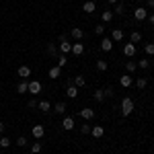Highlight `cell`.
<instances>
[{
    "label": "cell",
    "instance_id": "49",
    "mask_svg": "<svg viewBox=\"0 0 154 154\" xmlns=\"http://www.w3.org/2000/svg\"><path fill=\"white\" fill-rule=\"evenodd\" d=\"M80 2H84V0H80Z\"/></svg>",
    "mask_w": 154,
    "mask_h": 154
},
{
    "label": "cell",
    "instance_id": "22",
    "mask_svg": "<svg viewBox=\"0 0 154 154\" xmlns=\"http://www.w3.org/2000/svg\"><path fill=\"white\" fill-rule=\"evenodd\" d=\"M97 70L99 72H107L109 70V62H107V60H97Z\"/></svg>",
    "mask_w": 154,
    "mask_h": 154
},
{
    "label": "cell",
    "instance_id": "17",
    "mask_svg": "<svg viewBox=\"0 0 154 154\" xmlns=\"http://www.w3.org/2000/svg\"><path fill=\"white\" fill-rule=\"evenodd\" d=\"M93 99H95L97 103H103V101H105V91H103V88H97L95 93H93Z\"/></svg>",
    "mask_w": 154,
    "mask_h": 154
},
{
    "label": "cell",
    "instance_id": "20",
    "mask_svg": "<svg viewBox=\"0 0 154 154\" xmlns=\"http://www.w3.org/2000/svg\"><path fill=\"white\" fill-rule=\"evenodd\" d=\"M72 84L76 86V88H82L84 84H86V80H84L82 74H78V76H74V80H72Z\"/></svg>",
    "mask_w": 154,
    "mask_h": 154
},
{
    "label": "cell",
    "instance_id": "40",
    "mask_svg": "<svg viewBox=\"0 0 154 154\" xmlns=\"http://www.w3.org/2000/svg\"><path fill=\"white\" fill-rule=\"evenodd\" d=\"M37 105H39V103H37V99H35V97H33V99L29 101V107H31V109H35Z\"/></svg>",
    "mask_w": 154,
    "mask_h": 154
},
{
    "label": "cell",
    "instance_id": "45",
    "mask_svg": "<svg viewBox=\"0 0 154 154\" xmlns=\"http://www.w3.org/2000/svg\"><path fill=\"white\" fill-rule=\"evenodd\" d=\"M91 2H95V4H97V2H99V0H91Z\"/></svg>",
    "mask_w": 154,
    "mask_h": 154
},
{
    "label": "cell",
    "instance_id": "1",
    "mask_svg": "<svg viewBox=\"0 0 154 154\" xmlns=\"http://www.w3.org/2000/svg\"><path fill=\"white\" fill-rule=\"evenodd\" d=\"M131 111H134V101H131V97H123V99H121V115L128 117V115H131Z\"/></svg>",
    "mask_w": 154,
    "mask_h": 154
},
{
    "label": "cell",
    "instance_id": "27",
    "mask_svg": "<svg viewBox=\"0 0 154 154\" xmlns=\"http://www.w3.org/2000/svg\"><path fill=\"white\" fill-rule=\"evenodd\" d=\"M60 72H62L60 66H51L49 68V78H60Z\"/></svg>",
    "mask_w": 154,
    "mask_h": 154
},
{
    "label": "cell",
    "instance_id": "15",
    "mask_svg": "<svg viewBox=\"0 0 154 154\" xmlns=\"http://www.w3.org/2000/svg\"><path fill=\"white\" fill-rule=\"evenodd\" d=\"M82 11L84 12H95L97 11V4H95V2H91V0H84V2H82Z\"/></svg>",
    "mask_w": 154,
    "mask_h": 154
},
{
    "label": "cell",
    "instance_id": "8",
    "mask_svg": "<svg viewBox=\"0 0 154 154\" xmlns=\"http://www.w3.org/2000/svg\"><path fill=\"white\" fill-rule=\"evenodd\" d=\"M29 93L35 97V95H39L41 93V82H37V80H31L29 82Z\"/></svg>",
    "mask_w": 154,
    "mask_h": 154
},
{
    "label": "cell",
    "instance_id": "12",
    "mask_svg": "<svg viewBox=\"0 0 154 154\" xmlns=\"http://www.w3.org/2000/svg\"><path fill=\"white\" fill-rule=\"evenodd\" d=\"M70 35L76 39V41H82L84 39V31L82 29H78V27H74V29H70Z\"/></svg>",
    "mask_w": 154,
    "mask_h": 154
},
{
    "label": "cell",
    "instance_id": "21",
    "mask_svg": "<svg viewBox=\"0 0 154 154\" xmlns=\"http://www.w3.org/2000/svg\"><path fill=\"white\" fill-rule=\"evenodd\" d=\"M17 93H19V95H25V93H29V82L21 80V82L17 84Z\"/></svg>",
    "mask_w": 154,
    "mask_h": 154
},
{
    "label": "cell",
    "instance_id": "7",
    "mask_svg": "<svg viewBox=\"0 0 154 154\" xmlns=\"http://www.w3.org/2000/svg\"><path fill=\"white\" fill-rule=\"evenodd\" d=\"M62 128L64 130H74V117H70V115H64V119H62Z\"/></svg>",
    "mask_w": 154,
    "mask_h": 154
},
{
    "label": "cell",
    "instance_id": "37",
    "mask_svg": "<svg viewBox=\"0 0 154 154\" xmlns=\"http://www.w3.org/2000/svg\"><path fill=\"white\" fill-rule=\"evenodd\" d=\"M41 152V144L37 142V144H31V154H39Z\"/></svg>",
    "mask_w": 154,
    "mask_h": 154
},
{
    "label": "cell",
    "instance_id": "10",
    "mask_svg": "<svg viewBox=\"0 0 154 154\" xmlns=\"http://www.w3.org/2000/svg\"><path fill=\"white\" fill-rule=\"evenodd\" d=\"M43 136H45V128L43 125H33V138L35 140H41Z\"/></svg>",
    "mask_w": 154,
    "mask_h": 154
},
{
    "label": "cell",
    "instance_id": "44",
    "mask_svg": "<svg viewBox=\"0 0 154 154\" xmlns=\"http://www.w3.org/2000/svg\"><path fill=\"white\" fill-rule=\"evenodd\" d=\"M150 23H152V25H154V14H150Z\"/></svg>",
    "mask_w": 154,
    "mask_h": 154
},
{
    "label": "cell",
    "instance_id": "38",
    "mask_svg": "<svg viewBox=\"0 0 154 154\" xmlns=\"http://www.w3.org/2000/svg\"><path fill=\"white\" fill-rule=\"evenodd\" d=\"M105 91V99H109V97H115V91L111 88V86H107V88H103Z\"/></svg>",
    "mask_w": 154,
    "mask_h": 154
},
{
    "label": "cell",
    "instance_id": "4",
    "mask_svg": "<svg viewBox=\"0 0 154 154\" xmlns=\"http://www.w3.org/2000/svg\"><path fill=\"white\" fill-rule=\"evenodd\" d=\"M17 76H19V78H29V76H31V68H29V66H19V68H17Z\"/></svg>",
    "mask_w": 154,
    "mask_h": 154
},
{
    "label": "cell",
    "instance_id": "14",
    "mask_svg": "<svg viewBox=\"0 0 154 154\" xmlns=\"http://www.w3.org/2000/svg\"><path fill=\"white\" fill-rule=\"evenodd\" d=\"M54 113H58V115H66V103L64 101H60L54 105Z\"/></svg>",
    "mask_w": 154,
    "mask_h": 154
},
{
    "label": "cell",
    "instance_id": "46",
    "mask_svg": "<svg viewBox=\"0 0 154 154\" xmlns=\"http://www.w3.org/2000/svg\"><path fill=\"white\" fill-rule=\"evenodd\" d=\"M138 2H146V0H138Z\"/></svg>",
    "mask_w": 154,
    "mask_h": 154
},
{
    "label": "cell",
    "instance_id": "35",
    "mask_svg": "<svg viewBox=\"0 0 154 154\" xmlns=\"http://www.w3.org/2000/svg\"><path fill=\"white\" fill-rule=\"evenodd\" d=\"M95 33H97V35H99V37H101V35H103V33H105V25H103V23H99V25H97V27H95Z\"/></svg>",
    "mask_w": 154,
    "mask_h": 154
},
{
    "label": "cell",
    "instance_id": "32",
    "mask_svg": "<svg viewBox=\"0 0 154 154\" xmlns=\"http://www.w3.org/2000/svg\"><path fill=\"white\" fill-rule=\"evenodd\" d=\"M136 86H138V88H146V86H148V78H146V76L138 78V80H136Z\"/></svg>",
    "mask_w": 154,
    "mask_h": 154
},
{
    "label": "cell",
    "instance_id": "47",
    "mask_svg": "<svg viewBox=\"0 0 154 154\" xmlns=\"http://www.w3.org/2000/svg\"><path fill=\"white\" fill-rule=\"evenodd\" d=\"M152 64H154V56H152Z\"/></svg>",
    "mask_w": 154,
    "mask_h": 154
},
{
    "label": "cell",
    "instance_id": "36",
    "mask_svg": "<svg viewBox=\"0 0 154 154\" xmlns=\"http://www.w3.org/2000/svg\"><path fill=\"white\" fill-rule=\"evenodd\" d=\"M91 130H93L91 123H82V125H80V131H82V134H91Z\"/></svg>",
    "mask_w": 154,
    "mask_h": 154
},
{
    "label": "cell",
    "instance_id": "41",
    "mask_svg": "<svg viewBox=\"0 0 154 154\" xmlns=\"http://www.w3.org/2000/svg\"><path fill=\"white\" fill-rule=\"evenodd\" d=\"M4 130H6V125H4V123L0 121V134H4Z\"/></svg>",
    "mask_w": 154,
    "mask_h": 154
},
{
    "label": "cell",
    "instance_id": "9",
    "mask_svg": "<svg viewBox=\"0 0 154 154\" xmlns=\"http://www.w3.org/2000/svg\"><path fill=\"white\" fill-rule=\"evenodd\" d=\"M101 49H103V51H111V49H113L111 37H103V39H101Z\"/></svg>",
    "mask_w": 154,
    "mask_h": 154
},
{
    "label": "cell",
    "instance_id": "16",
    "mask_svg": "<svg viewBox=\"0 0 154 154\" xmlns=\"http://www.w3.org/2000/svg\"><path fill=\"white\" fill-rule=\"evenodd\" d=\"M45 51H48V56H49V58H58V56H60L58 45H54V43H49L48 48H45Z\"/></svg>",
    "mask_w": 154,
    "mask_h": 154
},
{
    "label": "cell",
    "instance_id": "3",
    "mask_svg": "<svg viewBox=\"0 0 154 154\" xmlns=\"http://www.w3.org/2000/svg\"><path fill=\"white\" fill-rule=\"evenodd\" d=\"M146 17H148V8H146V6H138V8L134 11V19H136V21H144Z\"/></svg>",
    "mask_w": 154,
    "mask_h": 154
},
{
    "label": "cell",
    "instance_id": "29",
    "mask_svg": "<svg viewBox=\"0 0 154 154\" xmlns=\"http://www.w3.org/2000/svg\"><path fill=\"white\" fill-rule=\"evenodd\" d=\"M66 64H68L66 54H60V56H58V66H60V68H66Z\"/></svg>",
    "mask_w": 154,
    "mask_h": 154
},
{
    "label": "cell",
    "instance_id": "25",
    "mask_svg": "<svg viewBox=\"0 0 154 154\" xmlns=\"http://www.w3.org/2000/svg\"><path fill=\"white\" fill-rule=\"evenodd\" d=\"M130 41L134 43V45H136V43H140V41H142V33H140V31H131Z\"/></svg>",
    "mask_w": 154,
    "mask_h": 154
},
{
    "label": "cell",
    "instance_id": "6",
    "mask_svg": "<svg viewBox=\"0 0 154 154\" xmlns=\"http://www.w3.org/2000/svg\"><path fill=\"white\" fill-rule=\"evenodd\" d=\"M78 115H80L82 119H86V121H88V119L95 117V111H93L91 107H84V109H80V111H78Z\"/></svg>",
    "mask_w": 154,
    "mask_h": 154
},
{
    "label": "cell",
    "instance_id": "2",
    "mask_svg": "<svg viewBox=\"0 0 154 154\" xmlns=\"http://www.w3.org/2000/svg\"><path fill=\"white\" fill-rule=\"evenodd\" d=\"M58 39H60L58 51H60V54H66V56H68V54H70V51H72V43H70V41H68V37H66V35H60Z\"/></svg>",
    "mask_w": 154,
    "mask_h": 154
},
{
    "label": "cell",
    "instance_id": "11",
    "mask_svg": "<svg viewBox=\"0 0 154 154\" xmlns=\"http://www.w3.org/2000/svg\"><path fill=\"white\" fill-rule=\"evenodd\" d=\"M72 54H74V56H82V54H84L82 41H76V43H72Z\"/></svg>",
    "mask_w": 154,
    "mask_h": 154
},
{
    "label": "cell",
    "instance_id": "33",
    "mask_svg": "<svg viewBox=\"0 0 154 154\" xmlns=\"http://www.w3.org/2000/svg\"><path fill=\"white\" fill-rule=\"evenodd\" d=\"M113 12H115V14H123V12H125V4H123V2H117Z\"/></svg>",
    "mask_w": 154,
    "mask_h": 154
},
{
    "label": "cell",
    "instance_id": "39",
    "mask_svg": "<svg viewBox=\"0 0 154 154\" xmlns=\"http://www.w3.org/2000/svg\"><path fill=\"white\" fill-rule=\"evenodd\" d=\"M17 146H21V148H23V146H27V138H25V136H21V138L17 140Z\"/></svg>",
    "mask_w": 154,
    "mask_h": 154
},
{
    "label": "cell",
    "instance_id": "42",
    "mask_svg": "<svg viewBox=\"0 0 154 154\" xmlns=\"http://www.w3.org/2000/svg\"><path fill=\"white\" fill-rule=\"evenodd\" d=\"M146 4H148L150 8H154V0H146Z\"/></svg>",
    "mask_w": 154,
    "mask_h": 154
},
{
    "label": "cell",
    "instance_id": "24",
    "mask_svg": "<svg viewBox=\"0 0 154 154\" xmlns=\"http://www.w3.org/2000/svg\"><path fill=\"white\" fill-rule=\"evenodd\" d=\"M103 134H105V130H103L101 125H93V130H91V136H93V138H101Z\"/></svg>",
    "mask_w": 154,
    "mask_h": 154
},
{
    "label": "cell",
    "instance_id": "31",
    "mask_svg": "<svg viewBox=\"0 0 154 154\" xmlns=\"http://www.w3.org/2000/svg\"><path fill=\"white\" fill-rule=\"evenodd\" d=\"M144 54L150 58V56H154V43H146L144 45Z\"/></svg>",
    "mask_w": 154,
    "mask_h": 154
},
{
    "label": "cell",
    "instance_id": "23",
    "mask_svg": "<svg viewBox=\"0 0 154 154\" xmlns=\"http://www.w3.org/2000/svg\"><path fill=\"white\" fill-rule=\"evenodd\" d=\"M101 21H103V23L113 21V11H109V8H107V11H103V12H101Z\"/></svg>",
    "mask_w": 154,
    "mask_h": 154
},
{
    "label": "cell",
    "instance_id": "19",
    "mask_svg": "<svg viewBox=\"0 0 154 154\" xmlns=\"http://www.w3.org/2000/svg\"><path fill=\"white\" fill-rule=\"evenodd\" d=\"M119 84H121L123 88H128V86H131V74H123V76L119 78Z\"/></svg>",
    "mask_w": 154,
    "mask_h": 154
},
{
    "label": "cell",
    "instance_id": "43",
    "mask_svg": "<svg viewBox=\"0 0 154 154\" xmlns=\"http://www.w3.org/2000/svg\"><path fill=\"white\" fill-rule=\"evenodd\" d=\"M107 2H109V4H117L119 0H107Z\"/></svg>",
    "mask_w": 154,
    "mask_h": 154
},
{
    "label": "cell",
    "instance_id": "34",
    "mask_svg": "<svg viewBox=\"0 0 154 154\" xmlns=\"http://www.w3.org/2000/svg\"><path fill=\"white\" fill-rule=\"evenodd\" d=\"M8 146H11V138L2 136V138H0V148H8Z\"/></svg>",
    "mask_w": 154,
    "mask_h": 154
},
{
    "label": "cell",
    "instance_id": "5",
    "mask_svg": "<svg viewBox=\"0 0 154 154\" xmlns=\"http://www.w3.org/2000/svg\"><path fill=\"white\" fill-rule=\"evenodd\" d=\"M136 51H138V48H136V45H134V43H125V45H123V54H125V56H128V58H134V56H136Z\"/></svg>",
    "mask_w": 154,
    "mask_h": 154
},
{
    "label": "cell",
    "instance_id": "28",
    "mask_svg": "<svg viewBox=\"0 0 154 154\" xmlns=\"http://www.w3.org/2000/svg\"><path fill=\"white\" fill-rule=\"evenodd\" d=\"M39 109H41V111H43V113H49V111H51V105H49V101H39Z\"/></svg>",
    "mask_w": 154,
    "mask_h": 154
},
{
    "label": "cell",
    "instance_id": "30",
    "mask_svg": "<svg viewBox=\"0 0 154 154\" xmlns=\"http://www.w3.org/2000/svg\"><path fill=\"white\" fill-rule=\"evenodd\" d=\"M125 70H128V74H134V72L138 70V64L136 62H128L125 64Z\"/></svg>",
    "mask_w": 154,
    "mask_h": 154
},
{
    "label": "cell",
    "instance_id": "48",
    "mask_svg": "<svg viewBox=\"0 0 154 154\" xmlns=\"http://www.w3.org/2000/svg\"><path fill=\"white\" fill-rule=\"evenodd\" d=\"M25 154H31V152H25Z\"/></svg>",
    "mask_w": 154,
    "mask_h": 154
},
{
    "label": "cell",
    "instance_id": "26",
    "mask_svg": "<svg viewBox=\"0 0 154 154\" xmlns=\"http://www.w3.org/2000/svg\"><path fill=\"white\" fill-rule=\"evenodd\" d=\"M136 64H138V68H142V70H148V66H150L152 62H150L148 58H142V60H138Z\"/></svg>",
    "mask_w": 154,
    "mask_h": 154
},
{
    "label": "cell",
    "instance_id": "13",
    "mask_svg": "<svg viewBox=\"0 0 154 154\" xmlns=\"http://www.w3.org/2000/svg\"><path fill=\"white\" fill-rule=\"evenodd\" d=\"M66 97H68V99H76V97H78V88H76L74 84H68V86H66Z\"/></svg>",
    "mask_w": 154,
    "mask_h": 154
},
{
    "label": "cell",
    "instance_id": "18",
    "mask_svg": "<svg viewBox=\"0 0 154 154\" xmlns=\"http://www.w3.org/2000/svg\"><path fill=\"white\" fill-rule=\"evenodd\" d=\"M121 39H123V31L121 29H113L111 31V41L115 43V41H121Z\"/></svg>",
    "mask_w": 154,
    "mask_h": 154
}]
</instances>
